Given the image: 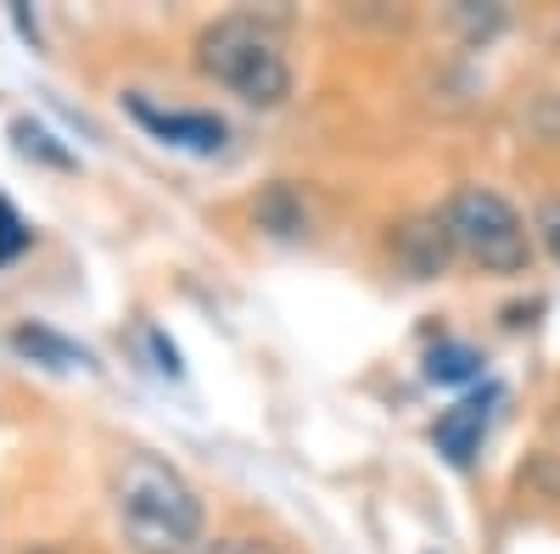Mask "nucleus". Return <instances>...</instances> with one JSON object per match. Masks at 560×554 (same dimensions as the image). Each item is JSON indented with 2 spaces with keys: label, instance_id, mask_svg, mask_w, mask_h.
Returning a JSON list of instances; mask_svg holds the SVG:
<instances>
[{
  "label": "nucleus",
  "instance_id": "obj_1",
  "mask_svg": "<svg viewBox=\"0 0 560 554\" xmlns=\"http://www.w3.org/2000/svg\"><path fill=\"white\" fill-rule=\"evenodd\" d=\"M113 516L135 554H197L202 549V498L158 453H129L113 476Z\"/></svg>",
  "mask_w": 560,
  "mask_h": 554
},
{
  "label": "nucleus",
  "instance_id": "obj_2",
  "mask_svg": "<svg viewBox=\"0 0 560 554\" xmlns=\"http://www.w3.org/2000/svg\"><path fill=\"white\" fill-rule=\"evenodd\" d=\"M197 68L247 107H280L292 96V68L280 39L253 17H219L197 34Z\"/></svg>",
  "mask_w": 560,
  "mask_h": 554
},
{
  "label": "nucleus",
  "instance_id": "obj_3",
  "mask_svg": "<svg viewBox=\"0 0 560 554\" xmlns=\"http://www.w3.org/2000/svg\"><path fill=\"white\" fill-rule=\"evenodd\" d=\"M443 224H448L454 247L471 263H482L488 274H522L533 263L527 219L499 191H488V185H459V191L443 202Z\"/></svg>",
  "mask_w": 560,
  "mask_h": 554
},
{
  "label": "nucleus",
  "instance_id": "obj_4",
  "mask_svg": "<svg viewBox=\"0 0 560 554\" xmlns=\"http://www.w3.org/2000/svg\"><path fill=\"white\" fill-rule=\"evenodd\" d=\"M124 107H129V118H135L140 129L152 134V141L179 146V152L213 157V152H224V141H230V123H224L219 113H179V107H158V102L140 96V90H129Z\"/></svg>",
  "mask_w": 560,
  "mask_h": 554
},
{
  "label": "nucleus",
  "instance_id": "obj_5",
  "mask_svg": "<svg viewBox=\"0 0 560 554\" xmlns=\"http://www.w3.org/2000/svg\"><path fill=\"white\" fill-rule=\"evenodd\" d=\"M499 398H504V387H499V381H482L477 392H465L454 409L438 414L432 443H438V453L448 459L454 471H465V465L482 453V437H488V421H493V403H499Z\"/></svg>",
  "mask_w": 560,
  "mask_h": 554
},
{
  "label": "nucleus",
  "instance_id": "obj_6",
  "mask_svg": "<svg viewBox=\"0 0 560 554\" xmlns=\"http://www.w3.org/2000/svg\"><path fill=\"white\" fill-rule=\"evenodd\" d=\"M393 252H398V263L415 274V281H438L459 247H454L448 224H443V213H438V219H409V224H398Z\"/></svg>",
  "mask_w": 560,
  "mask_h": 554
},
{
  "label": "nucleus",
  "instance_id": "obj_7",
  "mask_svg": "<svg viewBox=\"0 0 560 554\" xmlns=\"http://www.w3.org/2000/svg\"><path fill=\"white\" fill-rule=\"evenodd\" d=\"M12 353L28 358V364H45V369H90V364H96L90 347H79L73 337H62L51 326H34V319L12 331Z\"/></svg>",
  "mask_w": 560,
  "mask_h": 554
},
{
  "label": "nucleus",
  "instance_id": "obj_8",
  "mask_svg": "<svg viewBox=\"0 0 560 554\" xmlns=\"http://www.w3.org/2000/svg\"><path fill=\"white\" fill-rule=\"evenodd\" d=\"M482 347H471V342H454V337H438L432 347H427V381L432 387H459V381H477L482 376Z\"/></svg>",
  "mask_w": 560,
  "mask_h": 554
},
{
  "label": "nucleus",
  "instance_id": "obj_9",
  "mask_svg": "<svg viewBox=\"0 0 560 554\" xmlns=\"http://www.w3.org/2000/svg\"><path fill=\"white\" fill-rule=\"evenodd\" d=\"M12 141H18V152L51 163V168H73V152L57 146V134L45 129V123H34V118H18V123H12Z\"/></svg>",
  "mask_w": 560,
  "mask_h": 554
},
{
  "label": "nucleus",
  "instance_id": "obj_10",
  "mask_svg": "<svg viewBox=\"0 0 560 554\" xmlns=\"http://www.w3.org/2000/svg\"><path fill=\"white\" fill-rule=\"evenodd\" d=\"M258 224H269L275 236H298L303 229V202L292 197V185H269V197L258 202Z\"/></svg>",
  "mask_w": 560,
  "mask_h": 554
},
{
  "label": "nucleus",
  "instance_id": "obj_11",
  "mask_svg": "<svg viewBox=\"0 0 560 554\" xmlns=\"http://www.w3.org/2000/svg\"><path fill=\"white\" fill-rule=\"evenodd\" d=\"M28 247H34V224L18 213V202H12L7 191H0V269L18 263Z\"/></svg>",
  "mask_w": 560,
  "mask_h": 554
},
{
  "label": "nucleus",
  "instance_id": "obj_12",
  "mask_svg": "<svg viewBox=\"0 0 560 554\" xmlns=\"http://www.w3.org/2000/svg\"><path fill=\"white\" fill-rule=\"evenodd\" d=\"M197 554H280V549L264 543V538H213V543H202Z\"/></svg>",
  "mask_w": 560,
  "mask_h": 554
},
{
  "label": "nucleus",
  "instance_id": "obj_13",
  "mask_svg": "<svg viewBox=\"0 0 560 554\" xmlns=\"http://www.w3.org/2000/svg\"><path fill=\"white\" fill-rule=\"evenodd\" d=\"M538 241H544V252L560 263V202H544V208H538Z\"/></svg>",
  "mask_w": 560,
  "mask_h": 554
},
{
  "label": "nucleus",
  "instance_id": "obj_14",
  "mask_svg": "<svg viewBox=\"0 0 560 554\" xmlns=\"http://www.w3.org/2000/svg\"><path fill=\"white\" fill-rule=\"evenodd\" d=\"M147 342H152V353H158V369L163 376H185V364H179V347L163 337V331H147Z\"/></svg>",
  "mask_w": 560,
  "mask_h": 554
},
{
  "label": "nucleus",
  "instance_id": "obj_15",
  "mask_svg": "<svg viewBox=\"0 0 560 554\" xmlns=\"http://www.w3.org/2000/svg\"><path fill=\"white\" fill-rule=\"evenodd\" d=\"M12 17H18V28H23V34H28V39H39V23H34V17H28V7H12Z\"/></svg>",
  "mask_w": 560,
  "mask_h": 554
},
{
  "label": "nucleus",
  "instance_id": "obj_16",
  "mask_svg": "<svg viewBox=\"0 0 560 554\" xmlns=\"http://www.w3.org/2000/svg\"><path fill=\"white\" fill-rule=\"evenodd\" d=\"M23 554H62V549H45V543H39V549H23Z\"/></svg>",
  "mask_w": 560,
  "mask_h": 554
}]
</instances>
